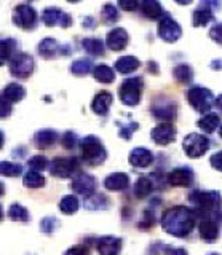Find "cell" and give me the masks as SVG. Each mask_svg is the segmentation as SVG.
<instances>
[{
    "instance_id": "obj_1",
    "label": "cell",
    "mask_w": 222,
    "mask_h": 255,
    "mask_svg": "<svg viewBox=\"0 0 222 255\" xmlns=\"http://www.w3.org/2000/svg\"><path fill=\"white\" fill-rule=\"evenodd\" d=\"M162 227L168 235L186 238L195 227V212L184 206H174L162 215Z\"/></svg>"
},
{
    "instance_id": "obj_2",
    "label": "cell",
    "mask_w": 222,
    "mask_h": 255,
    "mask_svg": "<svg viewBox=\"0 0 222 255\" xmlns=\"http://www.w3.org/2000/svg\"><path fill=\"white\" fill-rule=\"evenodd\" d=\"M189 201L192 203L198 214L202 215V219L211 217L213 214H216L221 211L222 206V198L219 191H203V190H194L189 195Z\"/></svg>"
},
{
    "instance_id": "obj_3",
    "label": "cell",
    "mask_w": 222,
    "mask_h": 255,
    "mask_svg": "<svg viewBox=\"0 0 222 255\" xmlns=\"http://www.w3.org/2000/svg\"><path fill=\"white\" fill-rule=\"evenodd\" d=\"M80 148H82V158L85 159V163H88L91 166H98L106 161L107 151L96 135H86L80 143Z\"/></svg>"
},
{
    "instance_id": "obj_4",
    "label": "cell",
    "mask_w": 222,
    "mask_h": 255,
    "mask_svg": "<svg viewBox=\"0 0 222 255\" xmlns=\"http://www.w3.org/2000/svg\"><path fill=\"white\" fill-rule=\"evenodd\" d=\"M142 88H144V80L141 77H131L123 80V83L118 88V98L128 107L138 106L141 101Z\"/></svg>"
},
{
    "instance_id": "obj_5",
    "label": "cell",
    "mask_w": 222,
    "mask_h": 255,
    "mask_svg": "<svg viewBox=\"0 0 222 255\" xmlns=\"http://www.w3.org/2000/svg\"><path fill=\"white\" fill-rule=\"evenodd\" d=\"M186 98L194 110L200 112V114H208L214 104L213 93L205 86H192L190 90H187Z\"/></svg>"
},
{
    "instance_id": "obj_6",
    "label": "cell",
    "mask_w": 222,
    "mask_h": 255,
    "mask_svg": "<svg viewBox=\"0 0 222 255\" xmlns=\"http://www.w3.org/2000/svg\"><path fill=\"white\" fill-rule=\"evenodd\" d=\"M211 147V140L203 134H197L192 132L184 137V142H182V148H184L186 155L189 158H200L203 156L206 151Z\"/></svg>"
},
{
    "instance_id": "obj_7",
    "label": "cell",
    "mask_w": 222,
    "mask_h": 255,
    "mask_svg": "<svg viewBox=\"0 0 222 255\" xmlns=\"http://www.w3.org/2000/svg\"><path fill=\"white\" fill-rule=\"evenodd\" d=\"M35 70V59L27 53H16L10 59V72L16 78H27Z\"/></svg>"
},
{
    "instance_id": "obj_8",
    "label": "cell",
    "mask_w": 222,
    "mask_h": 255,
    "mask_svg": "<svg viewBox=\"0 0 222 255\" xmlns=\"http://www.w3.org/2000/svg\"><path fill=\"white\" fill-rule=\"evenodd\" d=\"M11 19L18 27L24 29V30L35 29L37 27V21H38L37 11L30 5H26V3H21L18 6H14Z\"/></svg>"
},
{
    "instance_id": "obj_9",
    "label": "cell",
    "mask_w": 222,
    "mask_h": 255,
    "mask_svg": "<svg viewBox=\"0 0 222 255\" xmlns=\"http://www.w3.org/2000/svg\"><path fill=\"white\" fill-rule=\"evenodd\" d=\"M158 37H160L163 42L166 43H174L178 42L182 35V29L179 26L178 21H174V18H171V14L166 13L163 18L158 21Z\"/></svg>"
},
{
    "instance_id": "obj_10",
    "label": "cell",
    "mask_w": 222,
    "mask_h": 255,
    "mask_svg": "<svg viewBox=\"0 0 222 255\" xmlns=\"http://www.w3.org/2000/svg\"><path fill=\"white\" fill-rule=\"evenodd\" d=\"M150 112L157 120H163L165 123H170L171 120L176 118V102H173L166 98H157L152 102V107H150Z\"/></svg>"
},
{
    "instance_id": "obj_11",
    "label": "cell",
    "mask_w": 222,
    "mask_h": 255,
    "mask_svg": "<svg viewBox=\"0 0 222 255\" xmlns=\"http://www.w3.org/2000/svg\"><path fill=\"white\" fill-rule=\"evenodd\" d=\"M96 187H98L96 179H94L91 174H86V172H80L77 177H74L72 183H70V188H72L75 193L82 195L85 199L96 193Z\"/></svg>"
},
{
    "instance_id": "obj_12",
    "label": "cell",
    "mask_w": 222,
    "mask_h": 255,
    "mask_svg": "<svg viewBox=\"0 0 222 255\" xmlns=\"http://www.w3.org/2000/svg\"><path fill=\"white\" fill-rule=\"evenodd\" d=\"M42 21L45 22V26H48V27L61 26L64 29L72 26V22H74V19L70 18L66 11H62L59 8H54V6L45 8V11L42 14Z\"/></svg>"
},
{
    "instance_id": "obj_13",
    "label": "cell",
    "mask_w": 222,
    "mask_h": 255,
    "mask_svg": "<svg viewBox=\"0 0 222 255\" xmlns=\"http://www.w3.org/2000/svg\"><path fill=\"white\" fill-rule=\"evenodd\" d=\"M78 169V163L75 158H56L50 164V172L54 177L67 179Z\"/></svg>"
},
{
    "instance_id": "obj_14",
    "label": "cell",
    "mask_w": 222,
    "mask_h": 255,
    "mask_svg": "<svg viewBox=\"0 0 222 255\" xmlns=\"http://www.w3.org/2000/svg\"><path fill=\"white\" fill-rule=\"evenodd\" d=\"M130 42V35L123 27H114L107 32L106 37V45L109 50L112 51H122L123 48H126Z\"/></svg>"
},
{
    "instance_id": "obj_15",
    "label": "cell",
    "mask_w": 222,
    "mask_h": 255,
    "mask_svg": "<svg viewBox=\"0 0 222 255\" xmlns=\"http://www.w3.org/2000/svg\"><path fill=\"white\" fill-rule=\"evenodd\" d=\"M150 137L158 145H170L176 139V129H174V126L171 123H160L152 129Z\"/></svg>"
},
{
    "instance_id": "obj_16",
    "label": "cell",
    "mask_w": 222,
    "mask_h": 255,
    "mask_svg": "<svg viewBox=\"0 0 222 255\" xmlns=\"http://www.w3.org/2000/svg\"><path fill=\"white\" fill-rule=\"evenodd\" d=\"M168 182L173 187H190L194 183V171L190 167H176L168 174Z\"/></svg>"
},
{
    "instance_id": "obj_17",
    "label": "cell",
    "mask_w": 222,
    "mask_h": 255,
    "mask_svg": "<svg viewBox=\"0 0 222 255\" xmlns=\"http://www.w3.org/2000/svg\"><path fill=\"white\" fill-rule=\"evenodd\" d=\"M99 255H118L122 251V239L115 236H102L96 241Z\"/></svg>"
},
{
    "instance_id": "obj_18",
    "label": "cell",
    "mask_w": 222,
    "mask_h": 255,
    "mask_svg": "<svg viewBox=\"0 0 222 255\" xmlns=\"http://www.w3.org/2000/svg\"><path fill=\"white\" fill-rule=\"evenodd\" d=\"M198 233H200L202 239L206 243H214L219 238V225L216 220L211 217L202 219L200 225H198Z\"/></svg>"
},
{
    "instance_id": "obj_19",
    "label": "cell",
    "mask_w": 222,
    "mask_h": 255,
    "mask_svg": "<svg viewBox=\"0 0 222 255\" xmlns=\"http://www.w3.org/2000/svg\"><path fill=\"white\" fill-rule=\"evenodd\" d=\"M141 11L144 14V18L150 21H160L163 16L166 14L162 3L158 0H142L141 2Z\"/></svg>"
},
{
    "instance_id": "obj_20",
    "label": "cell",
    "mask_w": 222,
    "mask_h": 255,
    "mask_svg": "<svg viewBox=\"0 0 222 255\" xmlns=\"http://www.w3.org/2000/svg\"><path fill=\"white\" fill-rule=\"evenodd\" d=\"M110 106H112V94L107 91H101L94 96L91 102V110L99 117H106L109 114Z\"/></svg>"
},
{
    "instance_id": "obj_21",
    "label": "cell",
    "mask_w": 222,
    "mask_h": 255,
    "mask_svg": "<svg viewBox=\"0 0 222 255\" xmlns=\"http://www.w3.org/2000/svg\"><path fill=\"white\" fill-rule=\"evenodd\" d=\"M128 159H130V164L134 167H147L152 164L154 155H152V151H149L147 148L138 147V148L131 150Z\"/></svg>"
},
{
    "instance_id": "obj_22",
    "label": "cell",
    "mask_w": 222,
    "mask_h": 255,
    "mask_svg": "<svg viewBox=\"0 0 222 255\" xmlns=\"http://www.w3.org/2000/svg\"><path fill=\"white\" fill-rule=\"evenodd\" d=\"M38 54L42 56L43 59H53V58H56V56L61 53V45L56 42L54 38H51V37H46V38H43L40 43H38Z\"/></svg>"
},
{
    "instance_id": "obj_23",
    "label": "cell",
    "mask_w": 222,
    "mask_h": 255,
    "mask_svg": "<svg viewBox=\"0 0 222 255\" xmlns=\"http://www.w3.org/2000/svg\"><path fill=\"white\" fill-rule=\"evenodd\" d=\"M128 185H130V177L125 172H114L107 175L104 180V187L110 191H120L128 188Z\"/></svg>"
},
{
    "instance_id": "obj_24",
    "label": "cell",
    "mask_w": 222,
    "mask_h": 255,
    "mask_svg": "<svg viewBox=\"0 0 222 255\" xmlns=\"http://www.w3.org/2000/svg\"><path fill=\"white\" fill-rule=\"evenodd\" d=\"M213 21H214L213 10H210V8H206V6H202V5H198L195 8V11L192 14V22L195 27H205Z\"/></svg>"
},
{
    "instance_id": "obj_25",
    "label": "cell",
    "mask_w": 222,
    "mask_h": 255,
    "mask_svg": "<svg viewBox=\"0 0 222 255\" xmlns=\"http://www.w3.org/2000/svg\"><path fill=\"white\" fill-rule=\"evenodd\" d=\"M59 139V134L53 129H42L34 135V142L38 148H48L53 143H56Z\"/></svg>"
},
{
    "instance_id": "obj_26",
    "label": "cell",
    "mask_w": 222,
    "mask_h": 255,
    "mask_svg": "<svg viewBox=\"0 0 222 255\" xmlns=\"http://www.w3.org/2000/svg\"><path fill=\"white\" fill-rule=\"evenodd\" d=\"M24 96H26V90L19 83L6 85L2 91V99H6L8 102H19L21 99H24Z\"/></svg>"
},
{
    "instance_id": "obj_27",
    "label": "cell",
    "mask_w": 222,
    "mask_h": 255,
    "mask_svg": "<svg viewBox=\"0 0 222 255\" xmlns=\"http://www.w3.org/2000/svg\"><path fill=\"white\" fill-rule=\"evenodd\" d=\"M141 62L138 58H134V56H123V58H118L117 62H115V70L120 72V74L126 75V74H131L136 69H139Z\"/></svg>"
},
{
    "instance_id": "obj_28",
    "label": "cell",
    "mask_w": 222,
    "mask_h": 255,
    "mask_svg": "<svg viewBox=\"0 0 222 255\" xmlns=\"http://www.w3.org/2000/svg\"><path fill=\"white\" fill-rule=\"evenodd\" d=\"M154 190V182L152 177H147V175H142V177L138 179L136 185H134V196L138 199H144L146 196H149Z\"/></svg>"
},
{
    "instance_id": "obj_29",
    "label": "cell",
    "mask_w": 222,
    "mask_h": 255,
    "mask_svg": "<svg viewBox=\"0 0 222 255\" xmlns=\"http://www.w3.org/2000/svg\"><path fill=\"white\" fill-rule=\"evenodd\" d=\"M197 126L200 128L202 131L211 134L213 131H216L218 128L221 126V118H219V115H216V114H206L203 118L198 120V122H197Z\"/></svg>"
},
{
    "instance_id": "obj_30",
    "label": "cell",
    "mask_w": 222,
    "mask_h": 255,
    "mask_svg": "<svg viewBox=\"0 0 222 255\" xmlns=\"http://www.w3.org/2000/svg\"><path fill=\"white\" fill-rule=\"evenodd\" d=\"M93 75H94V78H96L99 83H112L114 80H115L114 69L106 66V64H99V66L94 67Z\"/></svg>"
},
{
    "instance_id": "obj_31",
    "label": "cell",
    "mask_w": 222,
    "mask_h": 255,
    "mask_svg": "<svg viewBox=\"0 0 222 255\" xmlns=\"http://www.w3.org/2000/svg\"><path fill=\"white\" fill-rule=\"evenodd\" d=\"M82 46H83V50L91 56H102L104 54V43H102L99 38H94V37L83 38Z\"/></svg>"
},
{
    "instance_id": "obj_32",
    "label": "cell",
    "mask_w": 222,
    "mask_h": 255,
    "mask_svg": "<svg viewBox=\"0 0 222 255\" xmlns=\"http://www.w3.org/2000/svg\"><path fill=\"white\" fill-rule=\"evenodd\" d=\"M173 75L179 83H190L194 80V70L189 64H178L173 70Z\"/></svg>"
},
{
    "instance_id": "obj_33",
    "label": "cell",
    "mask_w": 222,
    "mask_h": 255,
    "mask_svg": "<svg viewBox=\"0 0 222 255\" xmlns=\"http://www.w3.org/2000/svg\"><path fill=\"white\" fill-rule=\"evenodd\" d=\"M109 199L102 193H94L93 196L85 199V207L88 211H96V209H107Z\"/></svg>"
},
{
    "instance_id": "obj_34",
    "label": "cell",
    "mask_w": 222,
    "mask_h": 255,
    "mask_svg": "<svg viewBox=\"0 0 222 255\" xmlns=\"http://www.w3.org/2000/svg\"><path fill=\"white\" fill-rule=\"evenodd\" d=\"M45 177L37 171H29L24 174V179H22V183L27 188H42L45 185Z\"/></svg>"
},
{
    "instance_id": "obj_35",
    "label": "cell",
    "mask_w": 222,
    "mask_h": 255,
    "mask_svg": "<svg viewBox=\"0 0 222 255\" xmlns=\"http://www.w3.org/2000/svg\"><path fill=\"white\" fill-rule=\"evenodd\" d=\"M10 220H14V222H27L29 220V212L24 206H21L18 203H14L10 206L8 212H6Z\"/></svg>"
},
{
    "instance_id": "obj_36",
    "label": "cell",
    "mask_w": 222,
    "mask_h": 255,
    "mask_svg": "<svg viewBox=\"0 0 222 255\" xmlns=\"http://www.w3.org/2000/svg\"><path fill=\"white\" fill-rule=\"evenodd\" d=\"M0 46H2V56H0V61L2 64H5L8 59L13 58V53L16 50V40L8 37V38H2V42H0Z\"/></svg>"
},
{
    "instance_id": "obj_37",
    "label": "cell",
    "mask_w": 222,
    "mask_h": 255,
    "mask_svg": "<svg viewBox=\"0 0 222 255\" xmlns=\"http://www.w3.org/2000/svg\"><path fill=\"white\" fill-rule=\"evenodd\" d=\"M70 72H72L74 75H86L90 74L91 70H94V66L90 59H77L75 62L70 64Z\"/></svg>"
},
{
    "instance_id": "obj_38",
    "label": "cell",
    "mask_w": 222,
    "mask_h": 255,
    "mask_svg": "<svg viewBox=\"0 0 222 255\" xmlns=\"http://www.w3.org/2000/svg\"><path fill=\"white\" fill-rule=\"evenodd\" d=\"M59 211L66 215H72L78 211V199L72 195L64 196L59 203Z\"/></svg>"
},
{
    "instance_id": "obj_39",
    "label": "cell",
    "mask_w": 222,
    "mask_h": 255,
    "mask_svg": "<svg viewBox=\"0 0 222 255\" xmlns=\"http://www.w3.org/2000/svg\"><path fill=\"white\" fill-rule=\"evenodd\" d=\"M101 18H102V21H104L106 24H114V22L118 21L120 14H118L117 8L112 3H106L104 6L101 8Z\"/></svg>"
},
{
    "instance_id": "obj_40",
    "label": "cell",
    "mask_w": 222,
    "mask_h": 255,
    "mask_svg": "<svg viewBox=\"0 0 222 255\" xmlns=\"http://www.w3.org/2000/svg\"><path fill=\"white\" fill-rule=\"evenodd\" d=\"M0 172L5 177H18V175L22 172L21 164L11 163V161H2L0 163Z\"/></svg>"
},
{
    "instance_id": "obj_41",
    "label": "cell",
    "mask_w": 222,
    "mask_h": 255,
    "mask_svg": "<svg viewBox=\"0 0 222 255\" xmlns=\"http://www.w3.org/2000/svg\"><path fill=\"white\" fill-rule=\"evenodd\" d=\"M27 166H29V169L30 171H43L46 166H48V161H46V158L43 155H35L32 156L27 161Z\"/></svg>"
},
{
    "instance_id": "obj_42",
    "label": "cell",
    "mask_w": 222,
    "mask_h": 255,
    "mask_svg": "<svg viewBox=\"0 0 222 255\" xmlns=\"http://www.w3.org/2000/svg\"><path fill=\"white\" fill-rule=\"evenodd\" d=\"M58 220L54 217H45L42 222H40V230L43 231L45 235H53V231L58 228Z\"/></svg>"
},
{
    "instance_id": "obj_43",
    "label": "cell",
    "mask_w": 222,
    "mask_h": 255,
    "mask_svg": "<svg viewBox=\"0 0 222 255\" xmlns=\"http://www.w3.org/2000/svg\"><path fill=\"white\" fill-rule=\"evenodd\" d=\"M77 134L75 132H72V131H67V132H64L62 134V137H61V143H62V147L64 148H74L75 145H77Z\"/></svg>"
},
{
    "instance_id": "obj_44",
    "label": "cell",
    "mask_w": 222,
    "mask_h": 255,
    "mask_svg": "<svg viewBox=\"0 0 222 255\" xmlns=\"http://www.w3.org/2000/svg\"><path fill=\"white\" fill-rule=\"evenodd\" d=\"M139 128V125L138 123H130V125H126V126H122L120 128V131H118V135H120L122 139H126V140H130L131 139V135H133V132L136 131Z\"/></svg>"
},
{
    "instance_id": "obj_45",
    "label": "cell",
    "mask_w": 222,
    "mask_h": 255,
    "mask_svg": "<svg viewBox=\"0 0 222 255\" xmlns=\"http://www.w3.org/2000/svg\"><path fill=\"white\" fill-rule=\"evenodd\" d=\"M210 37H211L218 45L222 46V22L214 24V26L211 27V30H210Z\"/></svg>"
},
{
    "instance_id": "obj_46",
    "label": "cell",
    "mask_w": 222,
    "mask_h": 255,
    "mask_svg": "<svg viewBox=\"0 0 222 255\" xmlns=\"http://www.w3.org/2000/svg\"><path fill=\"white\" fill-rule=\"evenodd\" d=\"M118 6H120L123 11H136L139 2L138 0H118Z\"/></svg>"
},
{
    "instance_id": "obj_47",
    "label": "cell",
    "mask_w": 222,
    "mask_h": 255,
    "mask_svg": "<svg viewBox=\"0 0 222 255\" xmlns=\"http://www.w3.org/2000/svg\"><path fill=\"white\" fill-rule=\"evenodd\" d=\"M200 5L202 6H206L210 8V10H213L214 13L221 10L222 6V0H200Z\"/></svg>"
},
{
    "instance_id": "obj_48",
    "label": "cell",
    "mask_w": 222,
    "mask_h": 255,
    "mask_svg": "<svg viewBox=\"0 0 222 255\" xmlns=\"http://www.w3.org/2000/svg\"><path fill=\"white\" fill-rule=\"evenodd\" d=\"M210 161H211V166L214 167V169L222 172V150L218 151V153H214Z\"/></svg>"
},
{
    "instance_id": "obj_49",
    "label": "cell",
    "mask_w": 222,
    "mask_h": 255,
    "mask_svg": "<svg viewBox=\"0 0 222 255\" xmlns=\"http://www.w3.org/2000/svg\"><path fill=\"white\" fill-rule=\"evenodd\" d=\"M64 255H88V249L85 246H74Z\"/></svg>"
},
{
    "instance_id": "obj_50",
    "label": "cell",
    "mask_w": 222,
    "mask_h": 255,
    "mask_svg": "<svg viewBox=\"0 0 222 255\" xmlns=\"http://www.w3.org/2000/svg\"><path fill=\"white\" fill-rule=\"evenodd\" d=\"M11 114V102L2 99V118H6Z\"/></svg>"
},
{
    "instance_id": "obj_51",
    "label": "cell",
    "mask_w": 222,
    "mask_h": 255,
    "mask_svg": "<svg viewBox=\"0 0 222 255\" xmlns=\"http://www.w3.org/2000/svg\"><path fill=\"white\" fill-rule=\"evenodd\" d=\"M83 27L93 29V27H94V18H90V16H86V18H83Z\"/></svg>"
},
{
    "instance_id": "obj_52",
    "label": "cell",
    "mask_w": 222,
    "mask_h": 255,
    "mask_svg": "<svg viewBox=\"0 0 222 255\" xmlns=\"http://www.w3.org/2000/svg\"><path fill=\"white\" fill-rule=\"evenodd\" d=\"M168 255H187L186 249H170Z\"/></svg>"
},
{
    "instance_id": "obj_53",
    "label": "cell",
    "mask_w": 222,
    "mask_h": 255,
    "mask_svg": "<svg viewBox=\"0 0 222 255\" xmlns=\"http://www.w3.org/2000/svg\"><path fill=\"white\" fill-rule=\"evenodd\" d=\"M211 69L214 70H222V59H216L211 62Z\"/></svg>"
},
{
    "instance_id": "obj_54",
    "label": "cell",
    "mask_w": 222,
    "mask_h": 255,
    "mask_svg": "<svg viewBox=\"0 0 222 255\" xmlns=\"http://www.w3.org/2000/svg\"><path fill=\"white\" fill-rule=\"evenodd\" d=\"M214 107H216V109L221 112V114H222V94H221V96H218L216 101H214Z\"/></svg>"
},
{
    "instance_id": "obj_55",
    "label": "cell",
    "mask_w": 222,
    "mask_h": 255,
    "mask_svg": "<svg viewBox=\"0 0 222 255\" xmlns=\"http://www.w3.org/2000/svg\"><path fill=\"white\" fill-rule=\"evenodd\" d=\"M176 3H179V5H189V3H192L194 0H174Z\"/></svg>"
},
{
    "instance_id": "obj_56",
    "label": "cell",
    "mask_w": 222,
    "mask_h": 255,
    "mask_svg": "<svg viewBox=\"0 0 222 255\" xmlns=\"http://www.w3.org/2000/svg\"><path fill=\"white\" fill-rule=\"evenodd\" d=\"M150 67V70H152L154 72V74H157V64L152 61V62H149V66H147V69Z\"/></svg>"
},
{
    "instance_id": "obj_57",
    "label": "cell",
    "mask_w": 222,
    "mask_h": 255,
    "mask_svg": "<svg viewBox=\"0 0 222 255\" xmlns=\"http://www.w3.org/2000/svg\"><path fill=\"white\" fill-rule=\"evenodd\" d=\"M67 2H70V3H77V2H80V0H67Z\"/></svg>"
},
{
    "instance_id": "obj_58",
    "label": "cell",
    "mask_w": 222,
    "mask_h": 255,
    "mask_svg": "<svg viewBox=\"0 0 222 255\" xmlns=\"http://www.w3.org/2000/svg\"><path fill=\"white\" fill-rule=\"evenodd\" d=\"M219 135L222 137V125H221V128H219Z\"/></svg>"
},
{
    "instance_id": "obj_59",
    "label": "cell",
    "mask_w": 222,
    "mask_h": 255,
    "mask_svg": "<svg viewBox=\"0 0 222 255\" xmlns=\"http://www.w3.org/2000/svg\"><path fill=\"white\" fill-rule=\"evenodd\" d=\"M206 255H221V254H216V252H211V254H206Z\"/></svg>"
}]
</instances>
